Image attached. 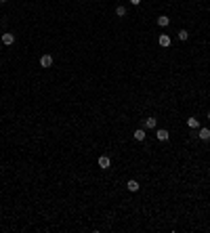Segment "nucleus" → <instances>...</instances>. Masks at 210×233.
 I'll return each mask as SVG.
<instances>
[{"instance_id": "4", "label": "nucleus", "mask_w": 210, "mask_h": 233, "mask_svg": "<svg viewBox=\"0 0 210 233\" xmlns=\"http://www.w3.org/2000/svg\"><path fill=\"white\" fill-rule=\"evenodd\" d=\"M40 65H42V67H50V65H53V57H50V55H42L40 57Z\"/></svg>"}, {"instance_id": "5", "label": "nucleus", "mask_w": 210, "mask_h": 233, "mask_svg": "<svg viewBox=\"0 0 210 233\" xmlns=\"http://www.w3.org/2000/svg\"><path fill=\"white\" fill-rule=\"evenodd\" d=\"M15 42V34H2V44L4 46H11Z\"/></svg>"}, {"instance_id": "16", "label": "nucleus", "mask_w": 210, "mask_h": 233, "mask_svg": "<svg viewBox=\"0 0 210 233\" xmlns=\"http://www.w3.org/2000/svg\"><path fill=\"white\" fill-rule=\"evenodd\" d=\"M0 2H8V0H0Z\"/></svg>"}, {"instance_id": "10", "label": "nucleus", "mask_w": 210, "mask_h": 233, "mask_svg": "<svg viewBox=\"0 0 210 233\" xmlns=\"http://www.w3.org/2000/svg\"><path fill=\"white\" fill-rule=\"evenodd\" d=\"M168 23H170V19H168L166 15H162V17H158V25H160V28H166Z\"/></svg>"}, {"instance_id": "17", "label": "nucleus", "mask_w": 210, "mask_h": 233, "mask_svg": "<svg viewBox=\"0 0 210 233\" xmlns=\"http://www.w3.org/2000/svg\"><path fill=\"white\" fill-rule=\"evenodd\" d=\"M208 120H210V113H208Z\"/></svg>"}, {"instance_id": "8", "label": "nucleus", "mask_w": 210, "mask_h": 233, "mask_svg": "<svg viewBox=\"0 0 210 233\" xmlns=\"http://www.w3.org/2000/svg\"><path fill=\"white\" fill-rule=\"evenodd\" d=\"M187 126L189 128H200V120H197V118H187Z\"/></svg>"}, {"instance_id": "2", "label": "nucleus", "mask_w": 210, "mask_h": 233, "mask_svg": "<svg viewBox=\"0 0 210 233\" xmlns=\"http://www.w3.org/2000/svg\"><path fill=\"white\" fill-rule=\"evenodd\" d=\"M197 137L202 141H210V128H197Z\"/></svg>"}, {"instance_id": "7", "label": "nucleus", "mask_w": 210, "mask_h": 233, "mask_svg": "<svg viewBox=\"0 0 210 233\" xmlns=\"http://www.w3.org/2000/svg\"><path fill=\"white\" fill-rule=\"evenodd\" d=\"M126 187H128V191H139V181H134V179H130V181L126 183Z\"/></svg>"}, {"instance_id": "14", "label": "nucleus", "mask_w": 210, "mask_h": 233, "mask_svg": "<svg viewBox=\"0 0 210 233\" xmlns=\"http://www.w3.org/2000/svg\"><path fill=\"white\" fill-rule=\"evenodd\" d=\"M130 4H141V0H130Z\"/></svg>"}, {"instance_id": "12", "label": "nucleus", "mask_w": 210, "mask_h": 233, "mask_svg": "<svg viewBox=\"0 0 210 233\" xmlns=\"http://www.w3.org/2000/svg\"><path fill=\"white\" fill-rule=\"evenodd\" d=\"M116 15H118V17H124V15H126V7H122V4L116 7Z\"/></svg>"}, {"instance_id": "6", "label": "nucleus", "mask_w": 210, "mask_h": 233, "mask_svg": "<svg viewBox=\"0 0 210 233\" xmlns=\"http://www.w3.org/2000/svg\"><path fill=\"white\" fill-rule=\"evenodd\" d=\"M158 42H160V46H164V49H166V46H170V36H160V38H158Z\"/></svg>"}, {"instance_id": "1", "label": "nucleus", "mask_w": 210, "mask_h": 233, "mask_svg": "<svg viewBox=\"0 0 210 233\" xmlns=\"http://www.w3.org/2000/svg\"><path fill=\"white\" fill-rule=\"evenodd\" d=\"M109 166H112V160H109L107 155H101V158H99V168L107 170V168H109Z\"/></svg>"}, {"instance_id": "9", "label": "nucleus", "mask_w": 210, "mask_h": 233, "mask_svg": "<svg viewBox=\"0 0 210 233\" xmlns=\"http://www.w3.org/2000/svg\"><path fill=\"white\" fill-rule=\"evenodd\" d=\"M133 137L137 139V141H145V137H147V134H145V130H141V128H139V130H134Z\"/></svg>"}, {"instance_id": "13", "label": "nucleus", "mask_w": 210, "mask_h": 233, "mask_svg": "<svg viewBox=\"0 0 210 233\" xmlns=\"http://www.w3.org/2000/svg\"><path fill=\"white\" fill-rule=\"evenodd\" d=\"M187 38H189L187 29H179V40H187Z\"/></svg>"}, {"instance_id": "3", "label": "nucleus", "mask_w": 210, "mask_h": 233, "mask_svg": "<svg viewBox=\"0 0 210 233\" xmlns=\"http://www.w3.org/2000/svg\"><path fill=\"white\" fill-rule=\"evenodd\" d=\"M155 137H158V141H168V139H170V132L164 130V128H160V130L155 132Z\"/></svg>"}, {"instance_id": "15", "label": "nucleus", "mask_w": 210, "mask_h": 233, "mask_svg": "<svg viewBox=\"0 0 210 233\" xmlns=\"http://www.w3.org/2000/svg\"><path fill=\"white\" fill-rule=\"evenodd\" d=\"M0 53H2V44H0Z\"/></svg>"}, {"instance_id": "11", "label": "nucleus", "mask_w": 210, "mask_h": 233, "mask_svg": "<svg viewBox=\"0 0 210 233\" xmlns=\"http://www.w3.org/2000/svg\"><path fill=\"white\" fill-rule=\"evenodd\" d=\"M155 124H158L155 118H145V128H155Z\"/></svg>"}]
</instances>
